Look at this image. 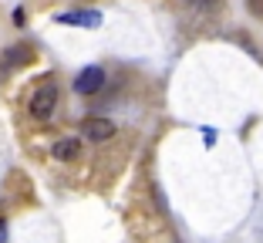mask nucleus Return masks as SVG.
Here are the masks:
<instances>
[{"label": "nucleus", "instance_id": "1a4fd4ad", "mask_svg": "<svg viewBox=\"0 0 263 243\" xmlns=\"http://www.w3.org/2000/svg\"><path fill=\"white\" fill-rule=\"evenodd\" d=\"M196 4H209V7H213V4H216V0H196Z\"/></svg>", "mask_w": 263, "mask_h": 243}, {"label": "nucleus", "instance_id": "20e7f679", "mask_svg": "<svg viewBox=\"0 0 263 243\" xmlns=\"http://www.w3.org/2000/svg\"><path fill=\"white\" fill-rule=\"evenodd\" d=\"M58 24H74V27L95 31V27L101 24V14L98 10H64V14H58Z\"/></svg>", "mask_w": 263, "mask_h": 243}, {"label": "nucleus", "instance_id": "6e6552de", "mask_svg": "<svg viewBox=\"0 0 263 243\" xmlns=\"http://www.w3.org/2000/svg\"><path fill=\"white\" fill-rule=\"evenodd\" d=\"M0 243H7V223L0 220Z\"/></svg>", "mask_w": 263, "mask_h": 243}, {"label": "nucleus", "instance_id": "f03ea898", "mask_svg": "<svg viewBox=\"0 0 263 243\" xmlns=\"http://www.w3.org/2000/svg\"><path fill=\"white\" fill-rule=\"evenodd\" d=\"M105 88V71L98 68V64H88L85 71H78V78H74V91L78 95H95Z\"/></svg>", "mask_w": 263, "mask_h": 243}, {"label": "nucleus", "instance_id": "7ed1b4c3", "mask_svg": "<svg viewBox=\"0 0 263 243\" xmlns=\"http://www.w3.org/2000/svg\"><path fill=\"white\" fill-rule=\"evenodd\" d=\"M115 132H118L115 122H108V118H85V122H81V135H85L88 142H108Z\"/></svg>", "mask_w": 263, "mask_h": 243}, {"label": "nucleus", "instance_id": "0eeeda50", "mask_svg": "<svg viewBox=\"0 0 263 243\" xmlns=\"http://www.w3.org/2000/svg\"><path fill=\"white\" fill-rule=\"evenodd\" d=\"M247 7H250V14L263 17V0H247Z\"/></svg>", "mask_w": 263, "mask_h": 243}, {"label": "nucleus", "instance_id": "39448f33", "mask_svg": "<svg viewBox=\"0 0 263 243\" xmlns=\"http://www.w3.org/2000/svg\"><path fill=\"white\" fill-rule=\"evenodd\" d=\"M51 156H54L58 162H74V159L81 156V142L78 139H61V142H54Z\"/></svg>", "mask_w": 263, "mask_h": 243}, {"label": "nucleus", "instance_id": "423d86ee", "mask_svg": "<svg viewBox=\"0 0 263 243\" xmlns=\"http://www.w3.org/2000/svg\"><path fill=\"white\" fill-rule=\"evenodd\" d=\"M24 61H31V47H10L7 54H4V61H0V68L10 71V68H21Z\"/></svg>", "mask_w": 263, "mask_h": 243}, {"label": "nucleus", "instance_id": "f257e3e1", "mask_svg": "<svg viewBox=\"0 0 263 243\" xmlns=\"http://www.w3.org/2000/svg\"><path fill=\"white\" fill-rule=\"evenodd\" d=\"M54 108H58V85L44 81V85H41L37 91L31 95V105H27V111H31V118H37V122H47V118L54 115Z\"/></svg>", "mask_w": 263, "mask_h": 243}]
</instances>
